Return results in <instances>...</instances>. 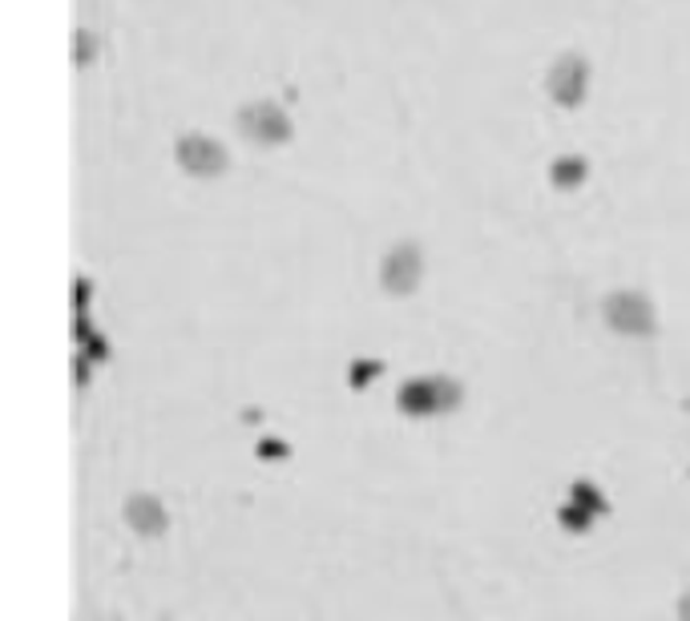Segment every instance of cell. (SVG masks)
<instances>
[{"label": "cell", "mask_w": 690, "mask_h": 621, "mask_svg": "<svg viewBox=\"0 0 690 621\" xmlns=\"http://www.w3.org/2000/svg\"><path fill=\"white\" fill-rule=\"evenodd\" d=\"M602 310H606V323H610L614 331H621V335H650L655 331V307H650L642 295H634V291L610 295Z\"/></svg>", "instance_id": "7a4b0ae2"}, {"label": "cell", "mask_w": 690, "mask_h": 621, "mask_svg": "<svg viewBox=\"0 0 690 621\" xmlns=\"http://www.w3.org/2000/svg\"><path fill=\"white\" fill-rule=\"evenodd\" d=\"M557 520H562L569 533H586L589 520H594V513H589V508H582V505H565L562 513H557Z\"/></svg>", "instance_id": "9c48e42d"}, {"label": "cell", "mask_w": 690, "mask_h": 621, "mask_svg": "<svg viewBox=\"0 0 690 621\" xmlns=\"http://www.w3.org/2000/svg\"><path fill=\"white\" fill-rule=\"evenodd\" d=\"M420 271H425V263H420V251L416 246H396V251H388V259H384V291H391V295H404V291H412L416 283H420Z\"/></svg>", "instance_id": "5b68a950"}, {"label": "cell", "mask_w": 690, "mask_h": 621, "mask_svg": "<svg viewBox=\"0 0 690 621\" xmlns=\"http://www.w3.org/2000/svg\"><path fill=\"white\" fill-rule=\"evenodd\" d=\"M178 166L186 173H195V178H215V173L227 170V154H222L219 141L190 134V138L178 141Z\"/></svg>", "instance_id": "277c9868"}, {"label": "cell", "mask_w": 690, "mask_h": 621, "mask_svg": "<svg viewBox=\"0 0 690 621\" xmlns=\"http://www.w3.org/2000/svg\"><path fill=\"white\" fill-rule=\"evenodd\" d=\"M126 520L142 537H158V533L166 529V508H161V501H154V496L138 493L126 501Z\"/></svg>", "instance_id": "52a82bcc"}, {"label": "cell", "mask_w": 690, "mask_h": 621, "mask_svg": "<svg viewBox=\"0 0 690 621\" xmlns=\"http://www.w3.org/2000/svg\"><path fill=\"white\" fill-rule=\"evenodd\" d=\"M460 400V388L452 380H408L396 396L400 403V412L408 415H437V412H449L457 408Z\"/></svg>", "instance_id": "6da1fadb"}, {"label": "cell", "mask_w": 690, "mask_h": 621, "mask_svg": "<svg viewBox=\"0 0 690 621\" xmlns=\"http://www.w3.org/2000/svg\"><path fill=\"white\" fill-rule=\"evenodd\" d=\"M239 126H242V134L251 141H259V146H279V141H288V134H291V122L283 117V109L271 102L247 105L239 114Z\"/></svg>", "instance_id": "3957f363"}, {"label": "cell", "mask_w": 690, "mask_h": 621, "mask_svg": "<svg viewBox=\"0 0 690 621\" xmlns=\"http://www.w3.org/2000/svg\"><path fill=\"white\" fill-rule=\"evenodd\" d=\"M586 77H589V73H586V61L569 53V57H562L550 70V93L562 105H577L582 97H586Z\"/></svg>", "instance_id": "8992f818"}, {"label": "cell", "mask_w": 690, "mask_h": 621, "mask_svg": "<svg viewBox=\"0 0 690 621\" xmlns=\"http://www.w3.org/2000/svg\"><path fill=\"white\" fill-rule=\"evenodd\" d=\"M376 371H380V364H356V368H352V383H368Z\"/></svg>", "instance_id": "8fae6325"}, {"label": "cell", "mask_w": 690, "mask_h": 621, "mask_svg": "<svg viewBox=\"0 0 690 621\" xmlns=\"http://www.w3.org/2000/svg\"><path fill=\"white\" fill-rule=\"evenodd\" d=\"M679 621H690V589L682 593V601H679Z\"/></svg>", "instance_id": "7c38bea8"}, {"label": "cell", "mask_w": 690, "mask_h": 621, "mask_svg": "<svg viewBox=\"0 0 690 621\" xmlns=\"http://www.w3.org/2000/svg\"><path fill=\"white\" fill-rule=\"evenodd\" d=\"M553 178H557L562 186H574V182H582V178H586V166H582V161H562V166L553 170Z\"/></svg>", "instance_id": "30bf717a"}, {"label": "cell", "mask_w": 690, "mask_h": 621, "mask_svg": "<svg viewBox=\"0 0 690 621\" xmlns=\"http://www.w3.org/2000/svg\"><path fill=\"white\" fill-rule=\"evenodd\" d=\"M569 496H574V505L589 508V513H606V508H610V505H606V496H602L598 488H594V484H582V481H577L574 493H569Z\"/></svg>", "instance_id": "ba28073f"}]
</instances>
